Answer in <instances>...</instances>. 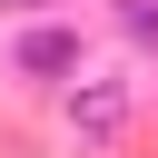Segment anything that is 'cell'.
<instances>
[{
	"mask_svg": "<svg viewBox=\"0 0 158 158\" xmlns=\"http://www.w3.org/2000/svg\"><path fill=\"white\" fill-rule=\"evenodd\" d=\"M20 69H69V30H40V40H20Z\"/></svg>",
	"mask_w": 158,
	"mask_h": 158,
	"instance_id": "1",
	"label": "cell"
},
{
	"mask_svg": "<svg viewBox=\"0 0 158 158\" xmlns=\"http://www.w3.org/2000/svg\"><path fill=\"white\" fill-rule=\"evenodd\" d=\"M10 10H40V0H10Z\"/></svg>",
	"mask_w": 158,
	"mask_h": 158,
	"instance_id": "2",
	"label": "cell"
}]
</instances>
